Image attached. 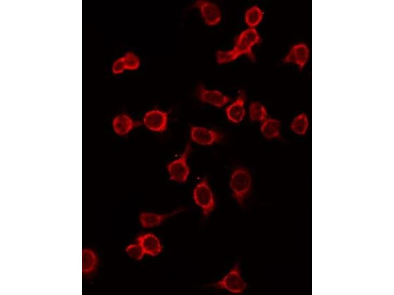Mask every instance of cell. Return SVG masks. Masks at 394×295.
Masks as SVG:
<instances>
[{
    "mask_svg": "<svg viewBox=\"0 0 394 295\" xmlns=\"http://www.w3.org/2000/svg\"><path fill=\"white\" fill-rule=\"evenodd\" d=\"M261 37L254 28H248L241 31L237 37L234 47L230 50H219L216 59L219 64H226L234 61L242 55H247L251 60H255L252 48L259 43Z\"/></svg>",
    "mask_w": 394,
    "mask_h": 295,
    "instance_id": "6da1fadb",
    "label": "cell"
},
{
    "mask_svg": "<svg viewBox=\"0 0 394 295\" xmlns=\"http://www.w3.org/2000/svg\"><path fill=\"white\" fill-rule=\"evenodd\" d=\"M230 186L233 198L239 205L244 206L252 186V177L249 171L243 168L235 169L231 174Z\"/></svg>",
    "mask_w": 394,
    "mask_h": 295,
    "instance_id": "7a4b0ae2",
    "label": "cell"
},
{
    "mask_svg": "<svg viewBox=\"0 0 394 295\" xmlns=\"http://www.w3.org/2000/svg\"><path fill=\"white\" fill-rule=\"evenodd\" d=\"M207 286L238 295L246 289L247 284L242 277L239 263L237 262L222 279Z\"/></svg>",
    "mask_w": 394,
    "mask_h": 295,
    "instance_id": "3957f363",
    "label": "cell"
},
{
    "mask_svg": "<svg viewBox=\"0 0 394 295\" xmlns=\"http://www.w3.org/2000/svg\"><path fill=\"white\" fill-rule=\"evenodd\" d=\"M191 150V145L188 143L179 156L167 164L166 169L171 180L179 183L187 181L190 171L188 158Z\"/></svg>",
    "mask_w": 394,
    "mask_h": 295,
    "instance_id": "277c9868",
    "label": "cell"
},
{
    "mask_svg": "<svg viewBox=\"0 0 394 295\" xmlns=\"http://www.w3.org/2000/svg\"><path fill=\"white\" fill-rule=\"evenodd\" d=\"M195 203L201 209L203 215L208 216L215 207L213 193L206 179L199 182L193 190Z\"/></svg>",
    "mask_w": 394,
    "mask_h": 295,
    "instance_id": "5b68a950",
    "label": "cell"
},
{
    "mask_svg": "<svg viewBox=\"0 0 394 295\" xmlns=\"http://www.w3.org/2000/svg\"><path fill=\"white\" fill-rule=\"evenodd\" d=\"M310 57V50L308 45L303 42L294 44L284 56L282 61L284 63L296 65L299 70L306 66Z\"/></svg>",
    "mask_w": 394,
    "mask_h": 295,
    "instance_id": "8992f818",
    "label": "cell"
},
{
    "mask_svg": "<svg viewBox=\"0 0 394 295\" xmlns=\"http://www.w3.org/2000/svg\"><path fill=\"white\" fill-rule=\"evenodd\" d=\"M142 120L148 130L154 132H163L167 127L168 114L160 109H152L145 113Z\"/></svg>",
    "mask_w": 394,
    "mask_h": 295,
    "instance_id": "52a82bcc",
    "label": "cell"
},
{
    "mask_svg": "<svg viewBox=\"0 0 394 295\" xmlns=\"http://www.w3.org/2000/svg\"><path fill=\"white\" fill-rule=\"evenodd\" d=\"M192 7L198 9L207 25L214 26L220 22L221 12L216 4L207 0H197L193 3Z\"/></svg>",
    "mask_w": 394,
    "mask_h": 295,
    "instance_id": "ba28073f",
    "label": "cell"
},
{
    "mask_svg": "<svg viewBox=\"0 0 394 295\" xmlns=\"http://www.w3.org/2000/svg\"><path fill=\"white\" fill-rule=\"evenodd\" d=\"M191 139L194 142L204 146L220 142L223 135L220 132L204 127L192 126L190 128Z\"/></svg>",
    "mask_w": 394,
    "mask_h": 295,
    "instance_id": "9c48e42d",
    "label": "cell"
},
{
    "mask_svg": "<svg viewBox=\"0 0 394 295\" xmlns=\"http://www.w3.org/2000/svg\"><path fill=\"white\" fill-rule=\"evenodd\" d=\"M196 94L201 102L220 108L229 103L231 99L220 91L207 89L202 84L197 88Z\"/></svg>",
    "mask_w": 394,
    "mask_h": 295,
    "instance_id": "30bf717a",
    "label": "cell"
},
{
    "mask_svg": "<svg viewBox=\"0 0 394 295\" xmlns=\"http://www.w3.org/2000/svg\"><path fill=\"white\" fill-rule=\"evenodd\" d=\"M139 124L138 121L135 120L130 115L125 113L116 115L112 121V129L119 136L128 134Z\"/></svg>",
    "mask_w": 394,
    "mask_h": 295,
    "instance_id": "8fae6325",
    "label": "cell"
},
{
    "mask_svg": "<svg viewBox=\"0 0 394 295\" xmlns=\"http://www.w3.org/2000/svg\"><path fill=\"white\" fill-rule=\"evenodd\" d=\"M245 92L242 90H240L236 99L226 108V115L230 121L239 123L243 120L245 115Z\"/></svg>",
    "mask_w": 394,
    "mask_h": 295,
    "instance_id": "7c38bea8",
    "label": "cell"
},
{
    "mask_svg": "<svg viewBox=\"0 0 394 295\" xmlns=\"http://www.w3.org/2000/svg\"><path fill=\"white\" fill-rule=\"evenodd\" d=\"M137 243L142 248L145 254L155 256L162 251V245L159 239L155 235L146 233L140 235L137 238Z\"/></svg>",
    "mask_w": 394,
    "mask_h": 295,
    "instance_id": "4fadbf2b",
    "label": "cell"
},
{
    "mask_svg": "<svg viewBox=\"0 0 394 295\" xmlns=\"http://www.w3.org/2000/svg\"><path fill=\"white\" fill-rule=\"evenodd\" d=\"M181 210L182 209H177L164 214L143 212L140 214L139 221L144 228H153L161 225L166 219L176 214Z\"/></svg>",
    "mask_w": 394,
    "mask_h": 295,
    "instance_id": "5bb4252c",
    "label": "cell"
},
{
    "mask_svg": "<svg viewBox=\"0 0 394 295\" xmlns=\"http://www.w3.org/2000/svg\"><path fill=\"white\" fill-rule=\"evenodd\" d=\"M98 257L92 249L86 248L82 250V273L89 275L94 273L98 266Z\"/></svg>",
    "mask_w": 394,
    "mask_h": 295,
    "instance_id": "9a60e30c",
    "label": "cell"
},
{
    "mask_svg": "<svg viewBox=\"0 0 394 295\" xmlns=\"http://www.w3.org/2000/svg\"><path fill=\"white\" fill-rule=\"evenodd\" d=\"M310 127V119L308 115L304 112L297 115L292 120L290 129L296 134L304 136L307 133Z\"/></svg>",
    "mask_w": 394,
    "mask_h": 295,
    "instance_id": "2e32d148",
    "label": "cell"
},
{
    "mask_svg": "<svg viewBox=\"0 0 394 295\" xmlns=\"http://www.w3.org/2000/svg\"><path fill=\"white\" fill-rule=\"evenodd\" d=\"M281 122L276 119L269 118L264 120L261 127L263 135L267 139H271L280 137Z\"/></svg>",
    "mask_w": 394,
    "mask_h": 295,
    "instance_id": "e0dca14e",
    "label": "cell"
},
{
    "mask_svg": "<svg viewBox=\"0 0 394 295\" xmlns=\"http://www.w3.org/2000/svg\"><path fill=\"white\" fill-rule=\"evenodd\" d=\"M263 12L262 9L257 5L249 8L244 15V20L249 28H254L257 26L262 21Z\"/></svg>",
    "mask_w": 394,
    "mask_h": 295,
    "instance_id": "ac0fdd59",
    "label": "cell"
},
{
    "mask_svg": "<svg viewBox=\"0 0 394 295\" xmlns=\"http://www.w3.org/2000/svg\"><path fill=\"white\" fill-rule=\"evenodd\" d=\"M249 117L252 121H261L267 116L266 108L259 102H252L249 106Z\"/></svg>",
    "mask_w": 394,
    "mask_h": 295,
    "instance_id": "d6986e66",
    "label": "cell"
},
{
    "mask_svg": "<svg viewBox=\"0 0 394 295\" xmlns=\"http://www.w3.org/2000/svg\"><path fill=\"white\" fill-rule=\"evenodd\" d=\"M126 69L135 70L137 69L140 64V59L134 53L128 52L123 57Z\"/></svg>",
    "mask_w": 394,
    "mask_h": 295,
    "instance_id": "ffe728a7",
    "label": "cell"
},
{
    "mask_svg": "<svg viewBox=\"0 0 394 295\" xmlns=\"http://www.w3.org/2000/svg\"><path fill=\"white\" fill-rule=\"evenodd\" d=\"M128 255L133 259L140 260L142 259L145 253L139 243L129 245L126 249Z\"/></svg>",
    "mask_w": 394,
    "mask_h": 295,
    "instance_id": "44dd1931",
    "label": "cell"
},
{
    "mask_svg": "<svg viewBox=\"0 0 394 295\" xmlns=\"http://www.w3.org/2000/svg\"><path fill=\"white\" fill-rule=\"evenodd\" d=\"M126 69L123 57L116 59L113 63L111 67L112 73L115 75L122 73Z\"/></svg>",
    "mask_w": 394,
    "mask_h": 295,
    "instance_id": "7402d4cb",
    "label": "cell"
}]
</instances>
